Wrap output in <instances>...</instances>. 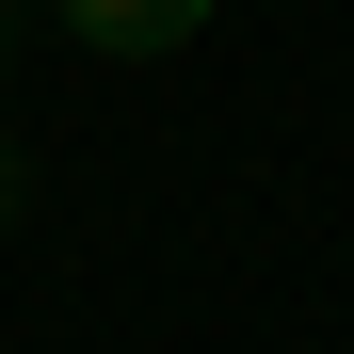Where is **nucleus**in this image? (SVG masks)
<instances>
[{"label":"nucleus","instance_id":"obj_3","mask_svg":"<svg viewBox=\"0 0 354 354\" xmlns=\"http://www.w3.org/2000/svg\"><path fill=\"white\" fill-rule=\"evenodd\" d=\"M0 17H17V0H0Z\"/></svg>","mask_w":354,"mask_h":354},{"label":"nucleus","instance_id":"obj_1","mask_svg":"<svg viewBox=\"0 0 354 354\" xmlns=\"http://www.w3.org/2000/svg\"><path fill=\"white\" fill-rule=\"evenodd\" d=\"M81 48H113V65H161V48H194L209 32V0H48Z\"/></svg>","mask_w":354,"mask_h":354},{"label":"nucleus","instance_id":"obj_2","mask_svg":"<svg viewBox=\"0 0 354 354\" xmlns=\"http://www.w3.org/2000/svg\"><path fill=\"white\" fill-rule=\"evenodd\" d=\"M17 209H32V161H17V145H0V225H17Z\"/></svg>","mask_w":354,"mask_h":354}]
</instances>
